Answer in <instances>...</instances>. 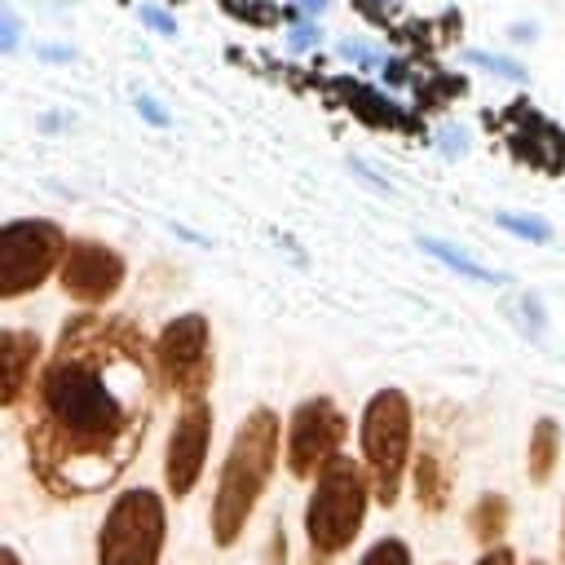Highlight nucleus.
<instances>
[{
  "label": "nucleus",
  "instance_id": "1",
  "mask_svg": "<svg viewBox=\"0 0 565 565\" xmlns=\"http://www.w3.org/2000/svg\"><path fill=\"white\" fill-rule=\"evenodd\" d=\"M154 393L150 335L128 313H71L22 402V446L40 490L53 499L110 490L146 446Z\"/></svg>",
  "mask_w": 565,
  "mask_h": 565
},
{
  "label": "nucleus",
  "instance_id": "2",
  "mask_svg": "<svg viewBox=\"0 0 565 565\" xmlns=\"http://www.w3.org/2000/svg\"><path fill=\"white\" fill-rule=\"evenodd\" d=\"M278 459H282V419L269 406H252L221 459V477L212 490L207 525H212V543L221 552H230L247 534V521H252L260 494L269 490Z\"/></svg>",
  "mask_w": 565,
  "mask_h": 565
},
{
  "label": "nucleus",
  "instance_id": "3",
  "mask_svg": "<svg viewBox=\"0 0 565 565\" xmlns=\"http://www.w3.org/2000/svg\"><path fill=\"white\" fill-rule=\"evenodd\" d=\"M309 499H305V543H309V565H331L353 547L362 534L366 508H371V481L358 459L344 450L331 455L313 477H309Z\"/></svg>",
  "mask_w": 565,
  "mask_h": 565
},
{
  "label": "nucleus",
  "instance_id": "4",
  "mask_svg": "<svg viewBox=\"0 0 565 565\" xmlns=\"http://www.w3.org/2000/svg\"><path fill=\"white\" fill-rule=\"evenodd\" d=\"M415 446V406L402 388H375L358 415V450L362 472L371 481V499L393 508L402 499V481Z\"/></svg>",
  "mask_w": 565,
  "mask_h": 565
},
{
  "label": "nucleus",
  "instance_id": "5",
  "mask_svg": "<svg viewBox=\"0 0 565 565\" xmlns=\"http://www.w3.org/2000/svg\"><path fill=\"white\" fill-rule=\"evenodd\" d=\"M168 547V503L150 486L119 490L97 525V565H159Z\"/></svg>",
  "mask_w": 565,
  "mask_h": 565
},
{
  "label": "nucleus",
  "instance_id": "6",
  "mask_svg": "<svg viewBox=\"0 0 565 565\" xmlns=\"http://www.w3.org/2000/svg\"><path fill=\"white\" fill-rule=\"evenodd\" d=\"M150 358H154V380L163 393L181 402L207 397L212 375H216V353H212V327L199 309L168 318L159 335L150 340Z\"/></svg>",
  "mask_w": 565,
  "mask_h": 565
},
{
  "label": "nucleus",
  "instance_id": "7",
  "mask_svg": "<svg viewBox=\"0 0 565 565\" xmlns=\"http://www.w3.org/2000/svg\"><path fill=\"white\" fill-rule=\"evenodd\" d=\"M66 230L49 216H18L0 225V300H22L40 291L66 252Z\"/></svg>",
  "mask_w": 565,
  "mask_h": 565
},
{
  "label": "nucleus",
  "instance_id": "8",
  "mask_svg": "<svg viewBox=\"0 0 565 565\" xmlns=\"http://www.w3.org/2000/svg\"><path fill=\"white\" fill-rule=\"evenodd\" d=\"M344 437H349V419L327 393L296 402L291 415H287V428H282V463H287V472L296 481H309L331 455L344 450Z\"/></svg>",
  "mask_w": 565,
  "mask_h": 565
},
{
  "label": "nucleus",
  "instance_id": "9",
  "mask_svg": "<svg viewBox=\"0 0 565 565\" xmlns=\"http://www.w3.org/2000/svg\"><path fill=\"white\" fill-rule=\"evenodd\" d=\"M124 278H128L124 256L102 238H71L62 252V265H57V287L66 291V300H75L84 309L110 305L119 296Z\"/></svg>",
  "mask_w": 565,
  "mask_h": 565
},
{
  "label": "nucleus",
  "instance_id": "10",
  "mask_svg": "<svg viewBox=\"0 0 565 565\" xmlns=\"http://www.w3.org/2000/svg\"><path fill=\"white\" fill-rule=\"evenodd\" d=\"M207 446H212V402L207 397L181 402L177 424L168 428V446H163V486L172 499L194 494L207 468Z\"/></svg>",
  "mask_w": 565,
  "mask_h": 565
},
{
  "label": "nucleus",
  "instance_id": "11",
  "mask_svg": "<svg viewBox=\"0 0 565 565\" xmlns=\"http://www.w3.org/2000/svg\"><path fill=\"white\" fill-rule=\"evenodd\" d=\"M40 362H44V340L31 327H0V411L26 402Z\"/></svg>",
  "mask_w": 565,
  "mask_h": 565
},
{
  "label": "nucleus",
  "instance_id": "12",
  "mask_svg": "<svg viewBox=\"0 0 565 565\" xmlns=\"http://www.w3.org/2000/svg\"><path fill=\"white\" fill-rule=\"evenodd\" d=\"M556 463H561V424L552 415H539L534 428H530V446H525V477H530V486H547Z\"/></svg>",
  "mask_w": 565,
  "mask_h": 565
},
{
  "label": "nucleus",
  "instance_id": "13",
  "mask_svg": "<svg viewBox=\"0 0 565 565\" xmlns=\"http://www.w3.org/2000/svg\"><path fill=\"white\" fill-rule=\"evenodd\" d=\"M411 490H415V503L424 512H441L450 503V477H446V463L433 450L411 455Z\"/></svg>",
  "mask_w": 565,
  "mask_h": 565
},
{
  "label": "nucleus",
  "instance_id": "14",
  "mask_svg": "<svg viewBox=\"0 0 565 565\" xmlns=\"http://www.w3.org/2000/svg\"><path fill=\"white\" fill-rule=\"evenodd\" d=\"M508 525H512V503H508V494H499V490L477 494V503L468 508V534H472L481 547H490V543H503Z\"/></svg>",
  "mask_w": 565,
  "mask_h": 565
},
{
  "label": "nucleus",
  "instance_id": "15",
  "mask_svg": "<svg viewBox=\"0 0 565 565\" xmlns=\"http://www.w3.org/2000/svg\"><path fill=\"white\" fill-rule=\"evenodd\" d=\"M419 247H424L428 256H437L441 265H450L455 274H463V278H477V282H508V274H499V269H490V265L463 256L459 247H450V243H441V238H419Z\"/></svg>",
  "mask_w": 565,
  "mask_h": 565
},
{
  "label": "nucleus",
  "instance_id": "16",
  "mask_svg": "<svg viewBox=\"0 0 565 565\" xmlns=\"http://www.w3.org/2000/svg\"><path fill=\"white\" fill-rule=\"evenodd\" d=\"M358 565H415V556H411V543H406V539L384 534V539H375V543L358 556Z\"/></svg>",
  "mask_w": 565,
  "mask_h": 565
},
{
  "label": "nucleus",
  "instance_id": "17",
  "mask_svg": "<svg viewBox=\"0 0 565 565\" xmlns=\"http://www.w3.org/2000/svg\"><path fill=\"white\" fill-rule=\"evenodd\" d=\"M463 62L468 66H486L490 75H503V79H516V84L525 79V66L521 62H508V57H494V53H481V49H468Z\"/></svg>",
  "mask_w": 565,
  "mask_h": 565
},
{
  "label": "nucleus",
  "instance_id": "18",
  "mask_svg": "<svg viewBox=\"0 0 565 565\" xmlns=\"http://www.w3.org/2000/svg\"><path fill=\"white\" fill-rule=\"evenodd\" d=\"M508 234H521V238H530V243H547L552 238V230L543 225V221H534V216H516V212H499L494 216Z\"/></svg>",
  "mask_w": 565,
  "mask_h": 565
},
{
  "label": "nucleus",
  "instance_id": "19",
  "mask_svg": "<svg viewBox=\"0 0 565 565\" xmlns=\"http://www.w3.org/2000/svg\"><path fill=\"white\" fill-rule=\"evenodd\" d=\"M318 40H322V26H318V18H300V22H291V26H287V49H291V53L318 49Z\"/></svg>",
  "mask_w": 565,
  "mask_h": 565
},
{
  "label": "nucleus",
  "instance_id": "20",
  "mask_svg": "<svg viewBox=\"0 0 565 565\" xmlns=\"http://www.w3.org/2000/svg\"><path fill=\"white\" fill-rule=\"evenodd\" d=\"M137 18H141V26H150V31H159V35H181L177 18H172V13H163L159 4H141V9H137Z\"/></svg>",
  "mask_w": 565,
  "mask_h": 565
},
{
  "label": "nucleus",
  "instance_id": "21",
  "mask_svg": "<svg viewBox=\"0 0 565 565\" xmlns=\"http://www.w3.org/2000/svg\"><path fill=\"white\" fill-rule=\"evenodd\" d=\"M18 44H22V18L9 4H0V53H13Z\"/></svg>",
  "mask_w": 565,
  "mask_h": 565
},
{
  "label": "nucleus",
  "instance_id": "22",
  "mask_svg": "<svg viewBox=\"0 0 565 565\" xmlns=\"http://www.w3.org/2000/svg\"><path fill=\"white\" fill-rule=\"evenodd\" d=\"M472 565H521V561H516V552H512L508 543H490Z\"/></svg>",
  "mask_w": 565,
  "mask_h": 565
},
{
  "label": "nucleus",
  "instance_id": "23",
  "mask_svg": "<svg viewBox=\"0 0 565 565\" xmlns=\"http://www.w3.org/2000/svg\"><path fill=\"white\" fill-rule=\"evenodd\" d=\"M260 565H287V534H282V530H274V534H269Z\"/></svg>",
  "mask_w": 565,
  "mask_h": 565
},
{
  "label": "nucleus",
  "instance_id": "24",
  "mask_svg": "<svg viewBox=\"0 0 565 565\" xmlns=\"http://www.w3.org/2000/svg\"><path fill=\"white\" fill-rule=\"evenodd\" d=\"M340 57H349V62H358V66H375L380 57L366 49V44H358V40H340Z\"/></svg>",
  "mask_w": 565,
  "mask_h": 565
},
{
  "label": "nucleus",
  "instance_id": "25",
  "mask_svg": "<svg viewBox=\"0 0 565 565\" xmlns=\"http://www.w3.org/2000/svg\"><path fill=\"white\" fill-rule=\"evenodd\" d=\"M137 115H146L154 128H168V110H159V102H154V97H146V93L137 97Z\"/></svg>",
  "mask_w": 565,
  "mask_h": 565
},
{
  "label": "nucleus",
  "instance_id": "26",
  "mask_svg": "<svg viewBox=\"0 0 565 565\" xmlns=\"http://www.w3.org/2000/svg\"><path fill=\"white\" fill-rule=\"evenodd\" d=\"M35 57H44V62H71L75 49H66V44H35Z\"/></svg>",
  "mask_w": 565,
  "mask_h": 565
},
{
  "label": "nucleus",
  "instance_id": "27",
  "mask_svg": "<svg viewBox=\"0 0 565 565\" xmlns=\"http://www.w3.org/2000/svg\"><path fill=\"white\" fill-rule=\"evenodd\" d=\"M327 4H331V0H291V9H296L300 18H318Z\"/></svg>",
  "mask_w": 565,
  "mask_h": 565
},
{
  "label": "nucleus",
  "instance_id": "28",
  "mask_svg": "<svg viewBox=\"0 0 565 565\" xmlns=\"http://www.w3.org/2000/svg\"><path fill=\"white\" fill-rule=\"evenodd\" d=\"M0 565H26V561H22V552H18V547L0 543Z\"/></svg>",
  "mask_w": 565,
  "mask_h": 565
},
{
  "label": "nucleus",
  "instance_id": "29",
  "mask_svg": "<svg viewBox=\"0 0 565 565\" xmlns=\"http://www.w3.org/2000/svg\"><path fill=\"white\" fill-rule=\"evenodd\" d=\"M512 35H516V40H534V26L521 22V26H512Z\"/></svg>",
  "mask_w": 565,
  "mask_h": 565
},
{
  "label": "nucleus",
  "instance_id": "30",
  "mask_svg": "<svg viewBox=\"0 0 565 565\" xmlns=\"http://www.w3.org/2000/svg\"><path fill=\"white\" fill-rule=\"evenodd\" d=\"M561 565H565V503H561Z\"/></svg>",
  "mask_w": 565,
  "mask_h": 565
},
{
  "label": "nucleus",
  "instance_id": "31",
  "mask_svg": "<svg viewBox=\"0 0 565 565\" xmlns=\"http://www.w3.org/2000/svg\"><path fill=\"white\" fill-rule=\"evenodd\" d=\"M530 565H547V561H530Z\"/></svg>",
  "mask_w": 565,
  "mask_h": 565
}]
</instances>
